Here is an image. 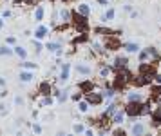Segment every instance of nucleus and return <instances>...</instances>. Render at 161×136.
<instances>
[{
    "label": "nucleus",
    "mask_w": 161,
    "mask_h": 136,
    "mask_svg": "<svg viewBox=\"0 0 161 136\" xmlns=\"http://www.w3.org/2000/svg\"><path fill=\"white\" fill-rule=\"evenodd\" d=\"M38 91H40V95H42V96H49V95H53V87H51L49 82H40Z\"/></svg>",
    "instance_id": "obj_5"
},
{
    "label": "nucleus",
    "mask_w": 161,
    "mask_h": 136,
    "mask_svg": "<svg viewBox=\"0 0 161 136\" xmlns=\"http://www.w3.org/2000/svg\"><path fill=\"white\" fill-rule=\"evenodd\" d=\"M36 2H38V0H24V4H26V6H35Z\"/></svg>",
    "instance_id": "obj_33"
},
{
    "label": "nucleus",
    "mask_w": 161,
    "mask_h": 136,
    "mask_svg": "<svg viewBox=\"0 0 161 136\" xmlns=\"http://www.w3.org/2000/svg\"><path fill=\"white\" fill-rule=\"evenodd\" d=\"M152 127H161V109L152 111Z\"/></svg>",
    "instance_id": "obj_9"
},
{
    "label": "nucleus",
    "mask_w": 161,
    "mask_h": 136,
    "mask_svg": "<svg viewBox=\"0 0 161 136\" xmlns=\"http://www.w3.org/2000/svg\"><path fill=\"white\" fill-rule=\"evenodd\" d=\"M89 105H90V103H89L87 100H83V102H80V105H78V107H80V111H82V112H87V111H89Z\"/></svg>",
    "instance_id": "obj_25"
},
{
    "label": "nucleus",
    "mask_w": 161,
    "mask_h": 136,
    "mask_svg": "<svg viewBox=\"0 0 161 136\" xmlns=\"http://www.w3.org/2000/svg\"><path fill=\"white\" fill-rule=\"evenodd\" d=\"M127 64H129V60H127V58H123V56H118V58H114V64H112V67H114V71H116V69H121V67H127Z\"/></svg>",
    "instance_id": "obj_8"
},
{
    "label": "nucleus",
    "mask_w": 161,
    "mask_h": 136,
    "mask_svg": "<svg viewBox=\"0 0 161 136\" xmlns=\"http://www.w3.org/2000/svg\"><path fill=\"white\" fill-rule=\"evenodd\" d=\"M51 103H53V98H51V96H43V98L40 100V107H42V105H51Z\"/></svg>",
    "instance_id": "obj_26"
},
{
    "label": "nucleus",
    "mask_w": 161,
    "mask_h": 136,
    "mask_svg": "<svg viewBox=\"0 0 161 136\" xmlns=\"http://www.w3.org/2000/svg\"><path fill=\"white\" fill-rule=\"evenodd\" d=\"M69 69H71V64H63V67H62V73H60V80H67L69 78Z\"/></svg>",
    "instance_id": "obj_14"
},
{
    "label": "nucleus",
    "mask_w": 161,
    "mask_h": 136,
    "mask_svg": "<svg viewBox=\"0 0 161 136\" xmlns=\"http://www.w3.org/2000/svg\"><path fill=\"white\" fill-rule=\"evenodd\" d=\"M74 132H83V125L82 123H76L74 125Z\"/></svg>",
    "instance_id": "obj_31"
},
{
    "label": "nucleus",
    "mask_w": 161,
    "mask_h": 136,
    "mask_svg": "<svg viewBox=\"0 0 161 136\" xmlns=\"http://www.w3.org/2000/svg\"><path fill=\"white\" fill-rule=\"evenodd\" d=\"M47 49H49L51 53L62 55V51H60V49H62V44H60V42H49V44H47Z\"/></svg>",
    "instance_id": "obj_10"
},
{
    "label": "nucleus",
    "mask_w": 161,
    "mask_h": 136,
    "mask_svg": "<svg viewBox=\"0 0 161 136\" xmlns=\"http://www.w3.org/2000/svg\"><path fill=\"white\" fill-rule=\"evenodd\" d=\"M154 82H156V84H161V75H156V78H154Z\"/></svg>",
    "instance_id": "obj_36"
},
{
    "label": "nucleus",
    "mask_w": 161,
    "mask_h": 136,
    "mask_svg": "<svg viewBox=\"0 0 161 136\" xmlns=\"http://www.w3.org/2000/svg\"><path fill=\"white\" fill-rule=\"evenodd\" d=\"M22 65H24V69H35V67H36V64H33V62H26Z\"/></svg>",
    "instance_id": "obj_28"
},
{
    "label": "nucleus",
    "mask_w": 161,
    "mask_h": 136,
    "mask_svg": "<svg viewBox=\"0 0 161 136\" xmlns=\"http://www.w3.org/2000/svg\"><path fill=\"white\" fill-rule=\"evenodd\" d=\"M82 96H83V93H76V95H73V100H74V102H80Z\"/></svg>",
    "instance_id": "obj_30"
},
{
    "label": "nucleus",
    "mask_w": 161,
    "mask_h": 136,
    "mask_svg": "<svg viewBox=\"0 0 161 136\" xmlns=\"http://www.w3.org/2000/svg\"><path fill=\"white\" fill-rule=\"evenodd\" d=\"M2 27H4V22H2V20H0V29H2Z\"/></svg>",
    "instance_id": "obj_39"
},
{
    "label": "nucleus",
    "mask_w": 161,
    "mask_h": 136,
    "mask_svg": "<svg viewBox=\"0 0 161 136\" xmlns=\"http://www.w3.org/2000/svg\"><path fill=\"white\" fill-rule=\"evenodd\" d=\"M73 26L76 27V31L82 35V33H87L89 31V24H87V16L82 15L80 11H73Z\"/></svg>",
    "instance_id": "obj_1"
},
{
    "label": "nucleus",
    "mask_w": 161,
    "mask_h": 136,
    "mask_svg": "<svg viewBox=\"0 0 161 136\" xmlns=\"http://www.w3.org/2000/svg\"><path fill=\"white\" fill-rule=\"evenodd\" d=\"M114 16H116V11H114V9H109V11L105 13V16H103V22H109V20L114 18Z\"/></svg>",
    "instance_id": "obj_22"
},
{
    "label": "nucleus",
    "mask_w": 161,
    "mask_h": 136,
    "mask_svg": "<svg viewBox=\"0 0 161 136\" xmlns=\"http://www.w3.org/2000/svg\"><path fill=\"white\" fill-rule=\"evenodd\" d=\"M58 100H60V102H65V100H67V93H62V95H60V98H58Z\"/></svg>",
    "instance_id": "obj_34"
},
{
    "label": "nucleus",
    "mask_w": 161,
    "mask_h": 136,
    "mask_svg": "<svg viewBox=\"0 0 161 136\" xmlns=\"http://www.w3.org/2000/svg\"><path fill=\"white\" fill-rule=\"evenodd\" d=\"M33 131H35L36 134H40V132H42V127H40L38 123H35V125H33Z\"/></svg>",
    "instance_id": "obj_32"
},
{
    "label": "nucleus",
    "mask_w": 161,
    "mask_h": 136,
    "mask_svg": "<svg viewBox=\"0 0 161 136\" xmlns=\"http://www.w3.org/2000/svg\"><path fill=\"white\" fill-rule=\"evenodd\" d=\"M7 55H13V49H9L7 45H4V47H0V56H7Z\"/></svg>",
    "instance_id": "obj_23"
},
{
    "label": "nucleus",
    "mask_w": 161,
    "mask_h": 136,
    "mask_svg": "<svg viewBox=\"0 0 161 136\" xmlns=\"http://www.w3.org/2000/svg\"><path fill=\"white\" fill-rule=\"evenodd\" d=\"M125 112H127V116H130V118L141 116V102H127Z\"/></svg>",
    "instance_id": "obj_2"
},
{
    "label": "nucleus",
    "mask_w": 161,
    "mask_h": 136,
    "mask_svg": "<svg viewBox=\"0 0 161 136\" xmlns=\"http://www.w3.org/2000/svg\"><path fill=\"white\" fill-rule=\"evenodd\" d=\"M0 85H2V87H4V85H6V82H4V80H2V78H0Z\"/></svg>",
    "instance_id": "obj_38"
},
{
    "label": "nucleus",
    "mask_w": 161,
    "mask_h": 136,
    "mask_svg": "<svg viewBox=\"0 0 161 136\" xmlns=\"http://www.w3.org/2000/svg\"><path fill=\"white\" fill-rule=\"evenodd\" d=\"M15 53H16L20 58H26V55H27L26 49H24V47H20V45H18V47H15Z\"/></svg>",
    "instance_id": "obj_24"
},
{
    "label": "nucleus",
    "mask_w": 161,
    "mask_h": 136,
    "mask_svg": "<svg viewBox=\"0 0 161 136\" xmlns=\"http://www.w3.org/2000/svg\"><path fill=\"white\" fill-rule=\"evenodd\" d=\"M43 15H45V11H43V7H38V9H36V13H35V20H36V22H42V18H43Z\"/></svg>",
    "instance_id": "obj_20"
},
{
    "label": "nucleus",
    "mask_w": 161,
    "mask_h": 136,
    "mask_svg": "<svg viewBox=\"0 0 161 136\" xmlns=\"http://www.w3.org/2000/svg\"><path fill=\"white\" fill-rule=\"evenodd\" d=\"M132 134H143V132H147V129H145V125L143 123H136L134 127H132V131H130Z\"/></svg>",
    "instance_id": "obj_15"
},
{
    "label": "nucleus",
    "mask_w": 161,
    "mask_h": 136,
    "mask_svg": "<svg viewBox=\"0 0 161 136\" xmlns=\"http://www.w3.org/2000/svg\"><path fill=\"white\" fill-rule=\"evenodd\" d=\"M114 134H125V131H123V129H116V131H114Z\"/></svg>",
    "instance_id": "obj_37"
},
{
    "label": "nucleus",
    "mask_w": 161,
    "mask_h": 136,
    "mask_svg": "<svg viewBox=\"0 0 161 136\" xmlns=\"http://www.w3.org/2000/svg\"><path fill=\"white\" fill-rule=\"evenodd\" d=\"M127 102H143V96H141L140 93H130Z\"/></svg>",
    "instance_id": "obj_18"
},
{
    "label": "nucleus",
    "mask_w": 161,
    "mask_h": 136,
    "mask_svg": "<svg viewBox=\"0 0 161 136\" xmlns=\"http://www.w3.org/2000/svg\"><path fill=\"white\" fill-rule=\"evenodd\" d=\"M149 56H150V53H149V49H147V51H141V53H140V60H141V62H145V60H147Z\"/></svg>",
    "instance_id": "obj_27"
},
{
    "label": "nucleus",
    "mask_w": 161,
    "mask_h": 136,
    "mask_svg": "<svg viewBox=\"0 0 161 136\" xmlns=\"http://www.w3.org/2000/svg\"><path fill=\"white\" fill-rule=\"evenodd\" d=\"M149 53H150V56H154V58H159V53H157L154 47H149Z\"/></svg>",
    "instance_id": "obj_29"
},
{
    "label": "nucleus",
    "mask_w": 161,
    "mask_h": 136,
    "mask_svg": "<svg viewBox=\"0 0 161 136\" xmlns=\"http://www.w3.org/2000/svg\"><path fill=\"white\" fill-rule=\"evenodd\" d=\"M123 47H125V51H127V53H137V51H140V45L134 44V42H127V44L123 45Z\"/></svg>",
    "instance_id": "obj_12"
},
{
    "label": "nucleus",
    "mask_w": 161,
    "mask_h": 136,
    "mask_svg": "<svg viewBox=\"0 0 161 136\" xmlns=\"http://www.w3.org/2000/svg\"><path fill=\"white\" fill-rule=\"evenodd\" d=\"M76 71H78L80 75H90V67H89V65H82V64H78V65H76Z\"/></svg>",
    "instance_id": "obj_17"
},
{
    "label": "nucleus",
    "mask_w": 161,
    "mask_h": 136,
    "mask_svg": "<svg viewBox=\"0 0 161 136\" xmlns=\"http://www.w3.org/2000/svg\"><path fill=\"white\" fill-rule=\"evenodd\" d=\"M85 100H87L90 105H100L101 100H103V96H101L100 93H94V91H93V93H87V95H85Z\"/></svg>",
    "instance_id": "obj_4"
},
{
    "label": "nucleus",
    "mask_w": 161,
    "mask_h": 136,
    "mask_svg": "<svg viewBox=\"0 0 161 136\" xmlns=\"http://www.w3.org/2000/svg\"><path fill=\"white\" fill-rule=\"evenodd\" d=\"M7 44H13V45H15V44H16V40H15L13 36H9V38H7Z\"/></svg>",
    "instance_id": "obj_35"
},
{
    "label": "nucleus",
    "mask_w": 161,
    "mask_h": 136,
    "mask_svg": "<svg viewBox=\"0 0 161 136\" xmlns=\"http://www.w3.org/2000/svg\"><path fill=\"white\" fill-rule=\"evenodd\" d=\"M116 35H112V36H107V42H105V47L109 49V51H116V49H120L121 47V42L118 40V38H114Z\"/></svg>",
    "instance_id": "obj_3"
},
{
    "label": "nucleus",
    "mask_w": 161,
    "mask_h": 136,
    "mask_svg": "<svg viewBox=\"0 0 161 136\" xmlns=\"http://www.w3.org/2000/svg\"><path fill=\"white\" fill-rule=\"evenodd\" d=\"M94 89H96V85H94V82H90V80H85V82H82V84H80V91H82L83 95L93 93Z\"/></svg>",
    "instance_id": "obj_6"
},
{
    "label": "nucleus",
    "mask_w": 161,
    "mask_h": 136,
    "mask_svg": "<svg viewBox=\"0 0 161 136\" xmlns=\"http://www.w3.org/2000/svg\"><path fill=\"white\" fill-rule=\"evenodd\" d=\"M125 115H127L125 109H123V111H116V112L112 115V122H114V123H123V116H125Z\"/></svg>",
    "instance_id": "obj_11"
},
{
    "label": "nucleus",
    "mask_w": 161,
    "mask_h": 136,
    "mask_svg": "<svg viewBox=\"0 0 161 136\" xmlns=\"http://www.w3.org/2000/svg\"><path fill=\"white\" fill-rule=\"evenodd\" d=\"M20 80H22V82H31V80H33V75L27 73V71H24V73L20 75Z\"/></svg>",
    "instance_id": "obj_21"
},
{
    "label": "nucleus",
    "mask_w": 161,
    "mask_h": 136,
    "mask_svg": "<svg viewBox=\"0 0 161 136\" xmlns=\"http://www.w3.org/2000/svg\"><path fill=\"white\" fill-rule=\"evenodd\" d=\"M78 11H80L82 15H85V16L90 15V7H89L87 4H80V6H78Z\"/></svg>",
    "instance_id": "obj_19"
},
{
    "label": "nucleus",
    "mask_w": 161,
    "mask_h": 136,
    "mask_svg": "<svg viewBox=\"0 0 161 136\" xmlns=\"http://www.w3.org/2000/svg\"><path fill=\"white\" fill-rule=\"evenodd\" d=\"M94 33H96V35H105V36L118 35V31H114V29H110V27H103V26H98V27L94 29Z\"/></svg>",
    "instance_id": "obj_7"
},
{
    "label": "nucleus",
    "mask_w": 161,
    "mask_h": 136,
    "mask_svg": "<svg viewBox=\"0 0 161 136\" xmlns=\"http://www.w3.org/2000/svg\"><path fill=\"white\" fill-rule=\"evenodd\" d=\"M45 35H47V27H45V26H38L36 31H35V36H36L38 40H42Z\"/></svg>",
    "instance_id": "obj_13"
},
{
    "label": "nucleus",
    "mask_w": 161,
    "mask_h": 136,
    "mask_svg": "<svg viewBox=\"0 0 161 136\" xmlns=\"http://www.w3.org/2000/svg\"><path fill=\"white\" fill-rule=\"evenodd\" d=\"M150 96H152V100H156L157 96H161V84H159V85H154V87L150 89Z\"/></svg>",
    "instance_id": "obj_16"
}]
</instances>
